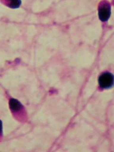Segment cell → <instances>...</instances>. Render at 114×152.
<instances>
[{"label": "cell", "mask_w": 114, "mask_h": 152, "mask_svg": "<svg viewBox=\"0 0 114 152\" xmlns=\"http://www.w3.org/2000/svg\"><path fill=\"white\" fill-rule=\"evenodd\" d=\"M100 86L103 88H110L114 83V77L110 73H104L100 76L99 79Z\"/></svg>", "instance_id": "obj_1"}, {"label": "cell", "mask_w": 114, "mask_h": 152, "mask_svg": "<svg viewBox=\"0 0 114 152\" xmlns=\"http://www.w3.org/2000/svg\"><path fill=\"white\" fill-rule=\"evenodd\" d=\"M110 6L108 4L105 3L103 4L99 7V15L101 21H107L110 16Z\"/></svg>", "instance_id": "obj_2"}, {"label": "cell", "mask_w": 114, "mask_h": 152, "mask_svg": "<svg viewBox=\"0 0 114 152\" xmlns=\"http://www.w3.org/2000/svg\"><path fill=\"white\" fill-rule=\"evenodd\" d=\"M9 106L11 110L14 114L23 112V106L20 102L15 99H12L9 101Z\"/></svg>", "instance_id": "obj_3"}, {"label": "cell", "mask_w": 114, "mask_h": 152, "mask_svg": "<svg viewBox=\"0 0 114 152\" xmlns=\"http://www.w3.org/2000/svg\"><path fill=\"white\" fill-rule=\"evenodd\" d=\"M8 5L12 8H16L20 6V0H8Z\"/></svg>", "instance_id": "obj_4"}, {"label": "cell", "mask_w": 114, "mask_h": 152, "mask_svg": "<svg viewBox=\"0 0 114 152\" xmlns=\"http://www.w3.org/2000/svg\"><path fill=\"white\" fill-rule=\"evenodd\" d=\"M2 138V124L1 120H0V141Z\"/></svg>", "instance_id": "obj_5"}]
</instances>
